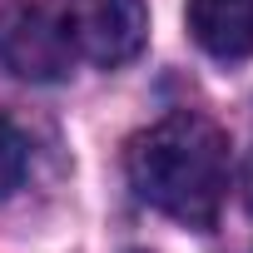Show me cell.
<instances>
[{
    "mask_svg": "<svg viewBox=\"0 0 253 253\" xmlns=\"http://www.w3.org/2000/svg\"><path fill=\"white\" fill-rule=\"evenodd\" d=\"M124 169H129V184L149 209L189 228H213L228 199L233 159H228V139L218 124L184 109V114L159 119L154 129L134 134Z\"/></svg>",
    "mask_w": 253,
    "mask_h": 253,
    "instance_id": "obj_1",
    "label": "cell"
},
{
    "mask_svg": "<svg viewBox=\"0 0 253 253\" xmlns=\"http://www.w3.org/2000/svg\"><path fill=\"white\" fill-rule=\"evenodd\" d=\"M75 65V40L50 5H5L0 10V70L30 80V84H55Z\"/></svg>",
    "mask_w": 253,
    "mask_h": 253,
    "instance_id": "obj_2",
    "label": "cell"
},
{
    "mask_svg": "<svg viewBox=\"0 0 253 253\" xmlns=\"http://www.w3.org/2000/svg\"><path fill=\"white\" fill-rule=\"evenodd\" d=\"M60 20L75 40V55L114 70L134 60L149 35L144 0H60Z\"/></svg>",
    "mask_w": 253,
    "mask_h": 253,
    "instance_id": "obj_3",
    "label": "cell"
},
{
    "mask_svg": "<svg viewBox=\"0 0 253 253\" xmlns=\"http://www.w3.org/2000/svg\"><path fill=\"white\" fill-rule=\"evenodd\" d=\"M184 15L204 55L223 65L253 55V0H189Z\"/></svg>",
    "mask_w": 253,
    "mask_h": 253,
    "instance_id": "obj_4",
    "label": "cell"
},
{
    "mask_svg": "<svg viewBox=\"0 0 253 253\" xmlns=\"http://www.w3.org/2000/svg\"><path fill=\"white\" fill-rule=\"evenodd\" d=\"M30 174V139L10 114H0V199H10Z\"/></svg>",
    "mask_w": 253,
    "mask_h": 253,
    "instance_id": "obj_5",
    "label": "cell"
}]
</instances>
